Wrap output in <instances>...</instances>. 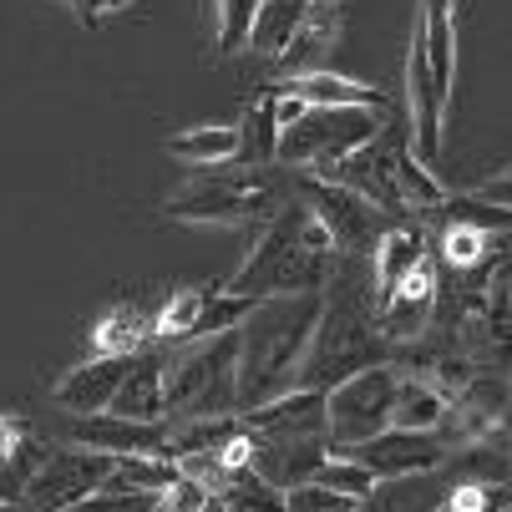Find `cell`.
Wrapping results in <instances>:
<instances>
[{
  "mask_svg": "<svg viewBox=\"0 0 512 512\" xmlns=\"http://www.w3.org/2000/svg\"><path fill=\"white\" fill-rule=\"evenodd\" d=\"M284 502H289V512H355V502H350L345 492L325 487V482H300V487H289Z\"/></svg>",
  "mask_w": 512,
  "mask_h": 512,
  "instance_id": "obj_36",
  "label": "cell"
},
{
  "mask_svg": "<svg viewBox=\"0 0 512 512\" xmlns=\"http://www.w3.org/2000/svg\"><path fill=\"white\" fill-rule=\"evenodd\" d=\"M310 6H315V0H310Z\"/></svg>",
  "mask_w": 512,
  "mask_h": 512,
  "instance_id": "obj_46",
  "label": "cell"
},
{
  "mask_svg": "<svg viewBox=\"0 0 512 512\" xmlns=\"http://www.w3.org/2000/svg\"><path fill=\"white\" fill-rule=\"evenodd\" d=\"M305 16H310V0H259V16L249 26V51L264 61H279L289 41L300 36Z\"/></svg>",
  "mask_w": 512,
  "mask_h": 512,
  "instance_id": "obj_24",
  "label": "cell"
},
{
  "mask_svg": "<svg viewBox=\"0 0 512 512\" xmlns=\"http://www.w3.org/2000/svg\"><path fill=\"white\" fill-rule=\"evenodd\" d=\"M396 188H401L406 218H431V213H442V203H447V193H452V188H442V178H436V173L411 153V142L396 153Z\"/></svg>",
  "mask_w": 512,
  "mask_h": 512,
  "instance_id": "obj_27",
  "label": "cell"
},
{
  "mask_svg": "<svg viewBox=\"0 0 512 512\" xmlns=\"http://www.w3.org/2000/svg\"><path fill=\"white\" fill-rule=\"evenodd\" d=\"M492 249H497L492 234H477L467 224H447L442 244H436V264L442 269H492Z\"/></svg>",
  "mask_w": 512,
  "mask_h": 512,
  "instance_id": "obj_30",
  "label": "cell"
},
{
  "mask_svg": "<svg viewBox=\"0 0 512 512\" xmlns=\"http://www.w3.org/2000/svg\"><path fill=\"white\" fill-rule=\"evenodd\" d=\"M244 426L264 442H300V436H330V406H325V391H310V386H295L284 396H269L264 406H249L239 411Z\"/></svg>",
  "mask_w": 512,
  "mask_h": 512,
  "instance_id": "obj_12",
  "label": "cell"
},
{
  "mask_svg": "<svg viewBox=\"0 0 512 512\" xmlns=\"http://www.w3.org/2000/svg\"><path fill=\"white\" fill-rule=\"evenodd\" d=\"M132 0H71V11H77V21H87V26H102L107 16H117V11H127Z\"/></svg>",
  "mask_w": 512,
  "mask_h": 512,
  "instance_id": "obj_39",
  "label": "cell"
},
{
  "mask_svg": "<svg viewBox=\"0 0 512 512\" xmlns=\"http://www.w3.org/2000/svg\"><path fill=\"white\" fill-rule=\"evenodd\" d=\"M239 132H244L239 163H254V168H274V163H279V132H284V127H279V87L254 92V102H249Z\"/></svg>",
  "mask_w": 512,
  "mask_h": 512,
  "instance_id": "obj_26",
  "label": "cell"
},
{
  "mask_svg": "<svg viewBox=\"0 0 512 512\" xmlns=\"http://www.w3.org/2000/svg\"><path fill=\"white\" fill-rule=\"evenodd\" d=\"M442 224H467V229H477V234H492V239H502V234H512V208L507 203H492V198H482V193H447V203H442Z\"/></svg>",
  "mask_w": 512,
  "mask_h": 512,
  "instance_id": "obj_29",
  "label": "cell"
},
{
  "mask_svg": "<svg viewBox=\"0 0 512 512\" xmlns=\"http://www.w3.org/2000/svg\"><path fill=\"white\" fill-rule=\"evenodd\" d=\"M284 92H295L310 107H376V112L386 107V97L371 82L340 77V71H305V77H289Z\"/></svg>",
  "mask_w": 512,
  "mask_h": 512,
  "instance_id": "obj_23",
  "label": "cell"
},
{
  "mask_svg": "<svg viewBox=\"0 0 512 512\" xmlns=\"http://www.w3.org/2000/svg\"><path fill=\"white\" fill-rule=\"evenodd\" d=\"M163 148H168V158H178L183 168H218V163H239L244 132H239V122H203V127L173 132Z\"/></svg>",
  "mask_w": 512,
  "mask_h": 512,
  "instance_id": "obj_21",
  "label": "cell"
},
{
  "mask_svg": "<svg viewBox=\"0 0 512 512\" xmlns=\"http://www.w3.org/2000/svg\"><path fill=\"white\" fill-rule=\"evenodd\" d=\"M447 472H416V477H381L355 502V512H442L447 502Z\"/></svg>",
  "mask_w": 512,
  "mask_h": 512,
  "instance_id": "obj_19",
  "label": "cell"
},
{
  "mask_svg": "<svg viewBox=\"0 0 512 512\" xmlns=\"http://www.w3.org/2000/svg\"><path fill=\"white\" fill-rule=\"evenodd\" d=\"M497 512H512V497H507V502H502V507H497Z\"/></svg>",
  "mask_w": 512,
  "mask_h": 512,
  "instance_id": "obj_45",
  "label": "cell"
},
{
  "mask_svg": "<svg viewBox=\"0 0 512 512\" xmlns=\"http://www.w3.org/2000/svg\"><path fill=\"white\" fill-rule=\"evenodd\" d=\"M335 36H340V6H335V0H315L310 16H305V26H300V36L289 41V51L279 56V66H289V77H305V71H325L320 61L330 56Z\"/></svg>",
  "mask_w": 512,
  "mask_h": 512,
  "instance_id": "obj_22",
  "label": "cell"
},
{
  "mask_svg": "<svg viewBox=\"0 0 512 512\" xmlns=\"http://www.w3.org/2000/svg\"><path fill=\"white\" fill-rule=\"evenodd\" d=\"M71 512H77V507H71Z\"/></svg>",
  "mask_w": 512,
  "mask_h": 512,
  "instance_id": "obj_47",
  "label": "cell"
},
{
  "mask_svg": "<svg viewBox=\"0 0 512 512\" xmlns=\"http://www.w3.org/2000/svg\"><path fill=\"white\" fill-rule=\"evenodd\" d=\"M229 502V512H289V502H284V487H274L269 477H259L254 467H244V472H234L229 477V487L218 492Z\"/></svg>",
  "mask_w": 512,
  "mask_h": 512,
  "instance_id": "obj_31",
  "label": "cell"
},
{
  "mask_svg": "<svg viewBox=\"0 0 512 512\" xmlns=\"http://www.w3.org/2000/svg\"><path fill=\"white\" fill-rule=\"evenodd\" d=\"M208 295H213V284L173 289V295H163V305L153 310V335H158V345H183V340L193 335V325H198Z\"/></svg>",
  "mask_w": 512,
  "mask_h": 512,
  "instance_id": "obj_28",
  "label": "cell"
},
{
  "mask_svg": "<svg viewBox=\"0 0 512 512\" xmlns=\"http://www.w3.org/2000/svg\"><path fill=\"white\" fill-rule=\"evenodd\" d=\"M112 411L117 416H132V421H168V345H148L127 360V376L112 396Z\"/></svg>",
  "mask_w": 512,
  "mask_h": 512,
  "instance_id": "obj_15",
  "label": "cell"
},
{
  "mask_svg": "<svg viewBox=\"0 0 512 512\" xmlns=\"http://www.w3.org/2000/svg\"><path fill=\"white\" fill-rule=\"evenodd\" d=\"M431 259V249H426V234H421V224L416 218H406V224H391L386 229V239L376 244V254H371V279H376V305L381 300H391L396 289L421 269Z\"/></svg>",
  "mask_w": 512,
  "mask_h": 512,
  "instance_id": "obj_18",
  "label": "cell"
},
{
  "mask_svg": "<svg viewBox=\"0 0 512 512\" xmlns=\"http://www.w3.org/2000/svg\"><path fill=\"white\" fill-rule=\"evenodd\" d=\"M153 310L158 305H142V300H117L102 310L97 330H92V350L97 355H137L148 350L158 335H153Z\"/></svg>",
  "mask_w": 512,
  "mask_h": 512,
  "instance_id": "obj_20",
  "label": "cell"
},
{
  "mask_svg": "<svg viewBox=\"0 0 512 512\" xmlns=\"http://www.w3.org/2000/svg\"><path fill=\"white\" fill-rule=\"evenodd\" d=\"M26 436H31V426L21 416H0V457H16Z\"/></svg>",
  "mask_w": 512,
  "mask_h": 512,
  "instance_id": "obj_40",
  "label": "cell"
},
{
  "mask_svg": "<svg viewBox=\"0 0 512 512\" xmlns=\"http://www.w3.org/2000/svg\"><path fill=\"white\" fill-rule=\"evenodd\" d=\"M325 462H330V436H300V442H264V436H254V472L284 492L315 482Z\"/></svg>",
  "mask_w": 512,
  "mask_h": 512,
  "instance_id": "obj_17",
  "label": "cell"
},
{
  "mask_svg": "<svg viewBox=\"0 0 512 512\" xmlns=\"http://www.w3.org/2000/svg\"><path fill=\"white\" fill-rule=\"evenodd\" d=\"M259 16V0H213V36H218V56L244 51L249 46V26Z\"/></svg>",
  "mask_w": 512,
  "mask_h": 512,
  "instance_id": "obj_32",
  "label": "cell"
},
{
  "mask_svg": "<svg viewBox=\"0 0 512 512\" xmlns=\"http://www.w3.org/2000/svg\"><path fill=\"white\" fill-rule=\"evenodd\" d=\"M66 442L107 452V457H173V421H132L117 411H97V416L71 421Z\"/></svg>",
  "mask_w": 512,
  "mask_h": 512,
  "instance_id": "obj_10",
  "label": "cell"
},
{
  "mask_svg": "<svg viewBox=\"0 0 512 512\" xmlns=\"http://www.w3.org/2000/svg\"><path fill=\"white\" fill-rule=\"evenodd\" d=\"M208 487L198 482V477H178V482H168V487H158V502H153V512H203L208 507Z\"/></svg>",
  "mask_w": 512,
  "mask_h": 512,
  "instance_id": "obj_37",
  "label": "cell"
},
{
  "mask_svg": "<svg viewBox=\"0 0 512 512\" xmlns=\"http://www.w3.org/2000/svg\"><path fill=\"white\" fill-rule=\"evenodd\" d=\"M335 259L340 254H335V239L325 234V224L300 198H289L274 218L259 224V239L249 244V259L234 269V279L224 289L249 295V300L310 295V289H325Z\"/></svg>",
  "mask_w": 512,
  "mask_h": 512,
  "instance_id": "obj_3",
  "label": "cell"
},
{
  "mask_svg": "<svg viewBox=\"0 0 512 512\" xmlns=\"http://www.w3.org/2000/svg\"><path fill=\"white\" fill-rule=\"evenodd\" d=\"M507 411H512V376H507Z\"/></svg>",
  "mask_w": 512,
  "mask_h": 512,
  "instance_id": "obj_44",
  "label": "cell"
},
{
  "mask_svg": "<svg viewBox=\"0 0 512 512\" xmlns=\"http://www.w3.org/2000/svg\"><path fill=\"white\" fill-rule=\"evenodd\" d=\"M492 279L497 284H512V234H502L497 249H492Z\"/></svg>",
  "mask_w": 512,
  "mask_h": 512,
  "instance_id": "obj_42",
  "label": "cell"
},
{
  "mask_svg": "<svg viewBox=\"0 0 512 512\" xmlns=\"http://www.w3.org/2000/svg\"><path fill=\"white\" fill-rule=\"evenodd\" d=\"M26 487V467L16 457H0V507H16Z\"/></svg>",
  "mask_w": 512,
  "mask_h": 512,
  "instance_id": "obj_38",
  "label": "cell"
},
{
  "mask_svg": "<svg viewBox=\"0 0 512 512\" xmlns=\"http://www.w3.org/2000/svg\"><path fill=\"white\" fill-rule=\"evenodd\" d=\"M507 289H512V284H507Z\"/></svg>",
  "mask_w": 512,
  "mask_h": 512,
  "instance_id": "obj_49",
  "label": "cell"
},
{
  "mask_svg": "<svg viewBox=\"0 0 512 512\" xmlns=\"http://www.w3.org/2000/svg\"><path fill=\"white\" fill-rule=\"evenodd\" d=\"M391 360V345L376 325V279H371V259H350L340 254L330 279H325V305H320V325L305 355L300 386L310 391H330L345 376L365 371V365Z\"/></svg>",
  "mask_w": 512,
  "mask_h": 512,
  "instance_id": "obj_1",
  "label": "cell"
},
{
  "mask_svg": "<svg viewBox=\"0 0 512 512\" xmlns=\"http://www.w3.org/2000/svg\"><path fill=\"white\" fill-rule=\"evenodd\" d=\"M447 406H452V396L436 386L431 376H401L396 381V406H391V426H401V431H436L447 421Z\"/></svg>",
  "mask_w": 512,
  "mask_h": 512,
  "instance_id": "obj_25",
  "label": "cell"
},
{
  "mask_svg": "<svg viewBox=\"0 0 512 512\" xmlns=\"http://www.w3.org/2000/svg\"><path fill=\"white\" fill-rule=\"evenodd\" d=\"M325 289L310 295H269L249 310L239 325V411L264 406L269 396H284L300 386L305 355L320 325Z\"/></svg>",
  "mask_w": 512,
  "mask_h": 512,
  "instance_id": "obj_2",
  "label": "cell"
},
{
  "mask_svg": "<svg viewBox=\"0 0 512 512\" xmlns=\"http://www.w3.org/2000/svg\"><path fill=\"white\" fill-rule=\"evenodd\" d=\"M127 360L132 355H87L82 365H71V371L51 386V401L71 416H97V411H112V396L127 376Z\"/></svg>",
  "mask_w": 512,
  "mask_h": 512,
  "instance_id": "obj_14",
  "label": "cell"
},
{
  "mask_svg": "<svg viewBox=\"0 0 512 512\" xmlns=\"http://www.w3.org/2000/svg\"><path fill=\"white\" fill-rule=\"evenodd\" d=\"M0 512H6V507H0Z\"/></svg>",
  "mask_w": 512,
  "mask_h": 512,
  "instance_id": "obj_48",
  "label": "cell"
},
{
  "mask_svg": "<svg viewBox=\"0 0 512 512\" xmlns=\"http://www.w3.org/2000/svg\"><path fill=\"white\" fill-rule=\"evenodd\" d=\"M396 381L401 371L391 360L365 365V371L345 376L340 386L325 391L330 406V452H355L360 442H371L391 426V406H396Z\"/></svg>",
  "mask_w": 512,
  "mask_h": 512,
  "instance_id": "obj_8",
  "label": "cell"
},
{
  "mask_svg": "<svg viewBox=\"0 0 512 512\" xmlns=\"http://www.w3.org/2000/svg\"><path fill=\"white\" fill-rule=\"evenodd\" d=\"M350 457H360L376 477H416V472H436V467H447L452 447H447L436 431H401V426H386L381 436L360 442Z\"/></svg>",
  "mask_w": 512,
  "mask_h": 512,
  "instance_id": "obj_13",
  "label": "cell"
},
{
  "mask_svg": "<svg viewBox=\"0 0 512 512\" xmlns=\"http://www.w3.org/2000/svg\"><path fill=\"white\" fill-rule=\"evenodd\" d=\"M183 477V467L173 462V457H117V467H112V482H122V487H168V482H178Z\"/></svg>",
  "mask_w": 512,
  "mask_h": 512,
  "instance_id": "obj_34",
  "label": "cell"
},
{
  "mask_svg": "<svg viewBox=\"0 0 512 512\" xmlns=\"http://www.w3.org/2000/svg\"><path fill=\"white\" fill-rule=\"evenodd\" d=\"M289 198H295V188L279 168L218 163V168H193V178L168 193L163 213L173 224H264Z\"/></svg>",
  "mask_w": 512,
  "mask_h": 512,
  "instance_id": "obj_4",
  "label": "cell"
},
{
  "mask_svg": "<svg viewBox=\"0 0 512 512\" xmlns=\"http://www.w3.org/2000/svg\"><path fill=\"white\" fill-rule=\"evenodd\" d=\"M411 36H421V46H426L436 97H442V107H452V87H457V0H421Z\"/></svg>",
  "mask_w": 512,
  "mask_h": 512,
  "instance_id": "obj_16",
  "label": "cell"
},
{
  "mask_svg": "<svg viewBox=\"0 0 512 512\" xmlns=\"http://www.w3.org/2000/svg\"><path fill=\"white\" fill-rule=\"evenodd\" d=\"M371 137H381L376 107H305L279 132V163L289 173H325Z\"/></svg>",
  "mask_w": 512,
  "mask_h": 512,
  "instance_id": "obj_6",
  "label": "cell"
},
{
  "mask_svg": "<svg viewBox=\"0 0 512 512\" xmlns=\"http://www.w3.org/2000/svg\"><path fill=\"white\" fill-rule=\"evenodd\" d=\"M406 148V142H396L386 127H381V137H371L365 148H355L350 158H340L335 168H325L320 178H335V183H345V188H355L360 198H371L376 208H386L391 218H401L406 208H401V188H396V153Z\"/></svg>",
  "mask_w": 512,
  "mask_h": 512,
  "instance_id": "obj_11",
  "label": "cell"
},
{
  "mask_svg": "<svg viewBox=\"0 0 512 512\" xmlns=\"http://www.w3.org/2000/svg\"><path fill=\"white\" fill-rule=\"evenodd\" d=\"M168 416H239V330L168 345Z\"/></svg>",
  "mask_w": 512,
  "mask_h": 512,
  "instance_id": "obj_5",
  "label": "cell"
},
{
  "mask_svg": "<svg viewBox=\"0 0 512 512\" xmlns=\"http://www.w3.org/2000/svg\"><path fill=\"white\" fill-rule=\"evenodd\" d=\"M153 502H158L153 487H122V482L107 477V487L92 492L77 512H153Z\"/></svg>",
  "mask_w": 512,
  "mask_h": 512,
  "instance_id": "obj_35",
  "label": "cell"
},
{
  "mask_svg": "<svg viewBox=\"0 0 512 512\" xmlns=\"http://www.w3.org/2000/svg\"><path fill=\"white\" fill-rule=\"evenodd\" d=\"M203 512H229V502H224V497H208V507H203Z\"/></svg>",
  "mask_w": 512,
  "mask_h": 512,
  "instance_id": "obj_43",
  "label": "cell"
},
{
  "mask_svg": "<svg viewBox=\"0 0 512 512\" xmlns=\"http://www.w3.org/2000/svg\"><path fill=\"white\" fill-rule=\"evenodd\" d=\"M472 193H482V198H492V203H507V208H512V168H507V173H497V178H487V183H477Z\"/></svg>",
  "mask_w": 512,
  "mask_h": 512,
  "instance_id": "obj_41",
  "label": "cell"
},
{
  "mask_svg": "<svg viewBox=\"0 0 512 512\" xmlns=\"http://www.w3.org/2000/svg\"><path fill=\"white\" fill-rule=\"evenodd\" d=\"M315 482H325V487H335V492H345L350 502H360L365 492H371L381 477L371 472V467H365L360 457H350V452H330V462L315 472Z\"/></svg>",
  "mask_w": 512,
  "mask_h": 512,
  "instance_id": "obj_33",
  "label": "cell"
},
{
  "mask_svg": "<svg viewBox=\"0 0 512 512\" xmlns=\"http://www.w3.org/2000/svg\"><path fill=\"white\" fill-rule=\"evenodd\" d=\"M117 457L107 452H92V447H77V442H66V447H51L46 462L26 477L21 487V512H71V507H82L92 492L107 487Z\"/></svg>",
  "mask_w": 512,
  "mask_h": 512,
  "instance_id": "obj_9",
  "label": "cell"
},
{
  "mask_svg": "<svg viewBox=\"0 0 512 512\" xmlns=\"http://www.w3.org/2000/svg\"><path fill=\"white\" fill-rule=\"evenodd\" d=\"M289 188L325 224V234L335 239V254H350V259H371L376 244L386 239V229L401 224V218H391L371 198H360L355 188L320 178V173H289Z\"/></svg>",
  "mask_w": 512,
  "mask_h": 512,
  "instance_id": "obj_7",
  "label": "cell"
}]
</instances>
